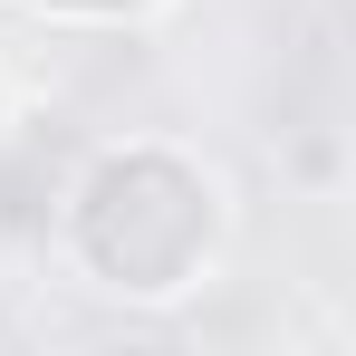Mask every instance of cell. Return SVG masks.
I'll return each instance as SVG.
<instances>
[{
	"mask_svg": "<svg viewBox=\"0 0 356 356\" xmlns=\"http://www.w3.org/2000/svg\"><path fill=\"white\" fill-rule=\"evenodd\" d=\"M232 250V183L174 135L97 145L58 202V260L116 308H174Z\"/></svg>",
	"mask_w": 356,
	"mask_h": 356,
	"instance_id": "1",
	"label": "cell"
},
{
	"mask_svg": "<svg viewBox=\"0 0 356 356\" xmlns=\"http://www.w3.org/2000/svg\"><path fill=\"white\" fill-rule=\"evenodd\" d=\"M10 135H19V77H10V58H0V154H10Z\"/></svg>",
	"mask_w": 356,
	"mask_h": 356,
	"instance_id": "2",
	"label": "cell"
},
{
	"mask_svg": "<svg viewBox=\"0 0 356 356\" xmlns=\"http://www.w3.org/2000/svg\"><path fill=\"white\" fill-rule=\"evenodd\" d=\"M0 270H10V250H0Z\"/></svg>",
	"mask_w": 356,
	"mask_h": 356,
	"instance_id": "3",
	"label": "cell"
}]
</instances>
